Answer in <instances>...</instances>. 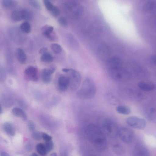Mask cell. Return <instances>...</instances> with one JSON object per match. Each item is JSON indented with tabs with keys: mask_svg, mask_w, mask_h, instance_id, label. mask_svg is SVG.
Segmentation results:
<instances>
[{
	"mask_svg": "<svg viewBox=\"0 0 156 156\" xmlns=\"http://www.w3.org/2000/svg\"><path fill=\"white\" fill-rule=\"evenodd\" d=\"M25 147L27 150L29 151H31L33 148L32 144L30 143H28L26 144Z\"/></svg>",
	"mask_w": 156,
	"mask_h": 156,
	"instance_id": "38",
	"label": "cell"
},
{
	"mask_svg": "<svg viewBox=\"0 0 156 156\" xmlns=\"http://www.w3.org/2000/svg\"><path fill=\"white\" fill-rule=\"evenodd\" d=\"M32 137L36 140H40L42 138V133L38 131H34L32 134Z\"/></svg>",
	"mask_w": 156,
	"mask_h": 156,
	"instance_id": "34",
	"label": "cell"
},
{
	"mask_svg": "<svg viewBox=\"0 0 156 156\" xmlns=\"http://www.w3.org/2000/svg\"><path fill=\"white\" fill-rule=\"evenodd\" d=\"M113 148L114 152L118 155H121L123 153V149L119 144L115 145L113 147Z\"/></svg>",
	"mask_w": 156,
	"mask_h": 156,
	"instance_id": "27",
	"label": "cell"
},
{
	"mask_svg": "<svg viewBox=\"0 0 156 156\" xmlns=\"http://www.w3.org/2000/svg\"><path fill=\"white\" fill-rule=\"evenodd\" d=\"M44 145L47 152L51 151L53 148V143L51 140L46 141Z\"/></svg>",
	"mask_w": 156,
	"mask_h": 156,
	"instance_id": "29",
	"label": "cell"
},
{
	"mask_svg": "<svg viewBox=\"0 0 156 156\" xmlns=\"http://www.w3.org/2000/svg\"><path fill=\"white\" fill-rule=\"evenodd\" d=\"M30 156H38L35 153H32Z\"/></svg>",
	"mask_w": 156,
	"mask_h": 156,
	"instance_id": "44",
	"label": "cell"
},
{
	"mask_svg": "<svg viewBox=\"0 0 156 156\" xmlns=\"http://www.w3.org/2000/svg\"><path fill=\"white\" fill-rule=\"evenodd\" d=\"M12 114L15 116L20 117L24 120L27 119V115L25 112L22 109L18 107H15L12 110Z\"/></svg>",
	"mask_w": 156,
	"mask_h": 156,
	"instance_id": "19",
	"label": "cell"
},
{
	"mask_svg": "<svg viewBox=\"0 0 156 156\" xmlns=\"http://www.w3.org/2000/svg\"><path fill=\"white\" fill-rule=\"evenodd\" d=\"M16 57L18 61L21 64H25L27 61V56L25 51L21 48H17L16 51Z\"/></svg>",
	"mask_w": 156,
	"mask_h": 156,
	"instance_id": "15",
	"label": "cell"
},
{
	"mask_svg": "<svg viewBox=\"0 0 156 156\" xmlns=\"http://www.w3.org/2000/svg\"><path fill=\"white\" fill-rule=\"evenodd\" d=\"M118 135L123 142L126 143H129L133 140L134 134L131 129L124 127L119 129Z\"/></svg>",
	"mask_w": 156,
	"mask_h": 156,
	"instance_id": "8",
	"label": "cell"
},
{
	"mask_svg": "<svg viewBox=\"0 0 156 156\" xmlns=\"http://www.w3.org/2000/svg\"><path fill=\"white\" fill-rule=\"evenodd\" d=\"M24 20H31L32 17V15L31 12L28 9H22Z\"/></svg>",
	"mask_w": 156,
	"mask_h": 156,
	"instance_id": "28",
	"label": "cell"
},
{
	"mask_svg": "<svg viewBox=\"0 0 156 156\" xmlns=\"http://www.w3.org/2000/svg\"><path fill=\"white\" fill-rule=\"evenodd\" d=\"M51 48L52 51L56 54L60 53L62 50L61 45L56 43L52 44L51 45Z\"/></svg>",
	"mask_w": 156,
	"mask_h": 156,
	"instance_id": "26",
	"label": "cell"
},
{
	"mask_svg": "<svg viewBox=\"0 0 156 156\" xmlns=\"http://www.w3.org/2000/svg\"><path fill=\"white\" fill-rule=\"evenodd\" d=\"M25 73L31 80L35 81L38 79V70L33 66H30L26 69Z\"/></svg>",
	"mask_w": 156,
	"mask_h": 156,
	"instance_id": "9",
	"label": "cell"
},
{
	"mask_svg": "<svg viewBox=\"0 0 156 156\" xmlns=\"http://www.w3.org/2000/svg\"><path fill=\"white\" fill-rule=\"evenodd\" d=\"M42 138L46 141L51 140L52 139L50 136L44 133H42Z\"/></svg>",
	"mask_w": 156,
	"mask_h": 156,
	"instance_id": "36",
	"label": "cell"
},
{
	"mask_svg": "<svg viewBox=\"0 0 156 156\" xmlns=\"http://www.w3.org/2000/svg\"><path fill=\"white\" fill-rule=\"evenodd\" d=\"M28 126L30 130L33 131L35 129V126L34 123L31 121H29L28 123Z\"/></svg>",
	"mask_w": 156,
	"mask_h": 156,
	"instance_id": "37",
	"label": "cell"
},
{
	"mask_svg": "<svg viewBox=\"0 0 156 156\" xmlns=\"http://www.w3.org/2000/svg\"><path fill=\"white\" fill-rule=\"evenodd\" d=\"M58 22L62 26L66 27L68 25L67 20L64 16L60 17L58 19Z\"/></svg>",
	"mask_w": 156,
	"mask_h": 156,
	"instance_id": "33",
	"label": "cell"
},
{
	"mask_svg": "<svg viewBox=\"0 0 156 156\" xmlns=\"http://www.w3.org/2000/svg\"><path fill=\"white\" fill-rule=\"evenodd\" d=\"M116 110L118 113L124 115H129L131 112V109L129 107L124 105L117 106L116 108Z\"/></svg>",
	"mask_w": 156,
	"mask_h": 156,
	"instance_id": "21",
	"label": "cell"
},
{
	"mask_svg": "<svg viewBox=\"0 0 156 156\" xmlns=\"http://www.w3.org/2000/svg\"><path fill=\"white\" fill-rule=\"evenodd\" d=\"M48 48L46 47L41 48L39 51V53L42 55L47 52Z\"/></svg>",
	"mask_w": 156,
	"mask_h": 156,
	"instance_id": "40",
	"label": "cell"
},
{
	"mask_svg": "<svg viewBox=\"0 0 156 156\" xmlns=\"http://www.w3.org/2000/svg\"><path fill=\"white\" fill-rule=\"evenodd\" d=\"M127 124L130 126L138 129H143L146 126L145 120L136 116H131L126 119Z\"/></svg>",
	"mask_w": 156,
	"mask_h": 156,
	"instance_id": "7",
	"label": "cell"
},
{
	"mask_svg": "<svg viewBox=\"0 0 156 156\" xmlns=\"http://www.w3.org/2000/svg\"><path fill=\"white\" fill-rule=\"evenodd\" d=\"M109 74L113 79L118 81H124L129 79L131 77L129 72L123 66L108 69Z\"/></svg>",
	"mask_w": 156,
	"mask_h": 156,
	"instance_id": "4",
	"label": "cell"
},
{
	"mask_svg": "<svg viewBox=\"0 0 156 156\" xmlns=\"http://www.w3.org/2000/svg\"><path fill=\"white\" fill-rule=\"evenodd\" d=\"M108 69L121 67L123 66V62L121 59L118 57H114L109 58L107 62Z\"/></svg>",
	"mask_w": 156,
	"mask_h": 156,
	"instance_id": "10",
	"label": "cell"
},
{
	"mask_svg": "<svg viewBox=\"0 0 156 156\" xmlns=\"http://www.w3.org/2000/svg\"><path fill=\"white\" fill-rule=\"evenodd\" d=\"M60 156H68V152L65 150H63L60 153Z\"/></svg>",
	"mask_w": 156,
	"mask_h": 156,
	"instance_id": "41",
	"label": "cell"
},
{
	"mask_svg": "<svg viewBox=\"0 0 156 156\" xmlns=\"http://www.w3.org/2000/svg\"><path fill=\"white\" fill-rule=\"evenodd\" d=\"M96 91L95 84L89 78L86 79L80 89L77 92V97L81 99H90L93 98Z\"/></svg>",
	"mask_w": 156,
	"mask_h": 156,
	"instance_id": "2",
	"label": "cell"
},
{
	"mask_svg": "<svg viewBox=\"0 0 156 156\" xmlns=\"http://www.w3.org/2000/svg\"><path fill=\"white\" fill-rule=\"evenodd\" d=\"M36 149L38 154L42 156H45L47 152L44 144L42 143L37 144Z\"/></svg>",
	"mask_w": 156,
	"mask_h": 156,
	"instance_id": "23",
	"label": "cell"
},
{
	"mask_svg": "<svg viewBox=\"0 0 156 156\" xmlns=\"http://www.w3.org/2000/svg\"><path fill=\"white\" fill-rule=\"evenodd\" d=\"M40 59L41 61L44 62H51L53 60V58L51 54L49 52L41 55Z\"/></svg>",
	"mask_w": 156,
	"mask_h": 156,
	"instance_id": "22",
	"label": "cell"
},
{
	"mask_svg": "<svg viewBox=\"0 0 156 156\" xmlns=\"http://www.w3.org/2000/svg\"><path fill=\"white\" fill-rule=\"evenodd\" d=\"M12 20L15 22H18L24 20L22 9L13 11L11 14Z\"/></svg>",
	"mask_w": 156,
	"mask_h": 156,
	"instance_id": "16",
	"label": "cell"
},
{
	"mask_svg": "<svg viewBox=\"0 0 156 156\" xmlns=\"http://www.w3.org/2000/svg\"><path fill=\"white\" fill-rule=\"evenodd\" d=\"M109 49L108 46L102 44L100 45L98 49V53L99 55L102 58L107 57L109 54Z\"/></svg>",
	"mask_w": 156,
	"mask_h": 156,
	"instance_id": "20",
	"label": "cell"
},
{
	"mask_svg": "<svg viewBox=\"0 0 156 156\" xmlns=\"http://www.w3.org/2000/svg\"><path fill=\"white\" fill-rule=\"evenodd\" d=\"M67 73L68 74L69 86L71 89L76 90L80 86L81 81V77L80 73L74 69L68 68Z\"/></svg>",
	"mask_w": 156,
	"mask_h": 156,
	"instance_id": "6",
	"label": "cell"
},
{
	"mask_svg": "<svg viewBox=\"0 0 156 156\" xmlns=\"http://www.w3.org/2000/svg\"><path fill=\"white\" fill-rule=\"evenodd\" d=\"M84 131L87 139L98 151H103L106 148V139L98 126L94 124H89L85 127Z\"/></svg>",
	"mask_w": 156,
	"mask_h": 156,
	"instance_id": "1",
	"label": "cell"
},
{
	"mask_svg": "<svg viewBox=\"0 0 156 156\" xmlns=\"http://www.w3.org/2000/svg\"><path fill=\"white\" fill-rule=\"evenodd\" d=\"M2 4L5 8H11L15 7L16 5V2L14 0H3L2 1Z\"/></svg>",
	"mask_w": 156,
	"mask_h": 156,
	"instance_id": "25",
	"label": "cell"
},
{
	"mask_svg": "<svg viewBox=\"0 0 156 156\" xmlns=\"http://www.w3.org/2000/svg\"><path fill=\"white\" fill-rule=\"evenodd\" d=\"M0 155L1 156H10L8 153L4 151L1 152Z\"/></svg>",
	"mask_w": 156,
	"mask_h": 156,
	"instance_id": "42",
	"label": "cell"
},
{
	"mask_svg": "<svg viewBox=\"0 0 156 156\" xmlns=\"http://www.w3.org/2000/svg\"><path fill=\"white\" fill-rule=\"evenodd\" d=\"M87 156H94V155H93L91 154V155H88Z\"/></svg>",
	"mask_w": 156,
	"mask_h": 156,
	"instance_id": "46",
	"label": "cell"
},
{
	"mask_svg": "<svg viewBox=\"0 0 156 156\" xmlns=\"http://www.w3.org/2000/svg\"><path fill=\"white\" fill-rule=\"evenodd\" d=\"M52 15L55 16H58L60 14V12L59 9L56 6H54L50 11Z\"/></svg>",
	"mask_w": 156,
	"mask_h": 156,
	"instance_id": "32",
	"label": "cell"
},
{
	"mask_svg": "<svg viewBox=\"0 0 156 156\" xmlns=\"http://www.w3.org/2000/svg\"><path fill=\"white\" fill-rule=\"evenodd\" d=\"M66 10L70 17L77 19L81 17L83 12V8L80 3L75 1H70L66 5Z\"/></svg>",
	"mask_w": 156,
	"mask_h": 156,
	"instance_id": "3",
	"label": "cell"
},
{
	"mask_svg": "<svg viewBox=\"0 0 156 156\" xmlns=\"http://www.w3.org/2000/svg\"><path fill=\"white\" fill-rule=\"evenodd\" d=\"M3 128L5 132L8 135L12 136L15 134V130L13 125L9 122L5 123Z\"/></svg>",
	"mask_w": 156,
	"mask_h": 156,
	"instance_id": "18",
	"label": "cell"
},
{
	"mask_svg": "<svg viewBox=\"0 0 156 156\" xmlns=\"http://www.w3.org/2000/svg\"><path fill=\"white\" fill-rule=\"evenodd\" d=\"M54 68H45L43 69L41 73V77L43 81L45 83H48L51 80V75L54 72Z\"/></svg>",
	"mask_w": 156,
	"mask_h": 156,
	"instance_id": "11",
	"label": "cell"
},
{
	"mask_svg": "<svg viewBox=\"0 0 156 156\" xmlns=\"http://www.w3.org/2000/svg\"><path fill=\"white\" fill-rule=\"evenodd\" d=\"M30 5L33 7L37 9H39L41 8L40 5L38 2L35 0L29 1Z\"/></svg>",
	"mask_w": 156,
	"mask_h": 156,
	"instance_id": "30",
	"label": "cell"
},
{
	"mask_svg": "<svg viewBox=\"0 0 156 156\" xmlns=\"http://www.w3.org/2000/svg\"><path fill=\"white\" fill-rule=\"evenodd\" d=\"M43 2L47 9L50 11L54 6L52 2L48 0H44Z\"/></svg>",
	"mask_w": 156,
	"mask_h": 156,
	"instance_id": "31",
	"label": "cell"
},
{
	"mask_svg": "<svg viewBox=\"0 0 156 156\" xmlns=\"http://www.w3.org/2000/svg\"><path fill=\"white\" fill-rule=\"evenodd\" d=\"M58 84L60 90L62 91L66 90L69 86V80L68 76H62L58 80Z\"/></svg>",
	"mask_w": 156,
	"mask_h": 156,
	"instance_id": "13",
	"label": "cell"
},
{
	"mask_svg": "<svg viewBox=\"0 0 156 156\" xmlns=\"http://www.w3.org/2000/svg\"><path fill=\"white\" fill-rule=\"evenodd\" d=\"M0 113H2V108H1V106L0 107Z\"/></svg>",
	"mask_w": 156,
	"mask_h": 156,
	"instance_id": "45",
	"label": "cell"
},
{
	"mask_svg": "<svg viewBox=\"0 0 156 156\" xmlns=\"http://www.w3.org/2000/svg\"><path fill=\"white\" fill-rule=\"evenodd\" d=\"M44 29L47 30L50 33H52L54 30V27L51 26H48L45 27Z\"/></svg>",
	"mask_w": 156,
	"mask_h": 156,
	"instance_id": "39",
	"label": "cell"
},
{
	"mask_svg": "<svg viewBox=\"0 0 156 156\" xmlns=\"http://www.w3.org/2000/svg\"><path fill=\"white\" fill-rule=\"evenodd\" d=\"M102 127L105 133L110 138H115L118 135L119 129L116 123L109 119L104 121Z\"/></svg>",
	"mask_w": 156,
	"mask_h": 156,
	"instance_id": "5",
	"label": "cell"
},
{
	"mask_svg": "<svg viewBox=\"0 0 156 156\" xmlns=\"http://www.w3.org/2000/svg\"><path fill=\"white\" fill-rule=\"evenodd\" d=\"M146 114L149 120L156 124V108L153 107L149 108L147 110Z\"/></svg>",
	"mask_w": 156,
	"mask_h": 156,
	"instance_id": "17",
	"label": "cell"
},
{
	"mask_svg": "<svg viewBox=\"0 0 156 156\" xmlns=\"http://www.w3.org/2000/svg\"><path fill=\"white\" fill-rule=\"evenodd\" d=\"M50 156H57V155L56 153L53 152L50 154Z\"/></svg>",
	"mask_w": 156,
	"mask_h": 156,
	"instance_id": "43",
	"label": "cell"
},
{
	"mask_svg": "<svg viewBox=\"0 0 156 156\" xmlns=\"http://www.w3.org/2000/svg\"><path fill=\"white\" fill-rule=\"evenodd\" d=\"M138 87L141 90L147 91H152L156 87L155 85L153 83L141 81L138 84Z\"/></svg>",
	"mask_w": 156,
	"mask_h": 156,
	"instance_id": "14",
	"label": "cell"
},
{
	"mask_svg": "<svg viewBox=\"0 0 156 156\" xmlns=\"http://www.w3.org/2000/svg\"><path fill=\"white\" fill-rule=\"evenodd\" d=\"M42 34L47 38L52 40L54 39L53 37L51 35V33L48 31L47 30L44 29L42 32Z\"/></svg>",
	"mask_w": 156,
	"mask_h": 156,
	"instance_id": "35",
	"label": "cell"
},
{
	"mask_svg": "<svg viewBox=\"0 0 156 156\" xmlns=\"http://www.w3.org/2000/svg\"><path fill=\"white\" fill-rule=\"evenodd\" d=\"M134 156H148L149 153L146 148L142 144L136 145L134 151Z\"/></svg>",
	"mask_w": 156,
	"mask_h": 156,
	"instance_id": "12",
	"label": "cell"
},
{
	"mask_svg": "<svg viewBox=\"0 0 156 156\" xmlns=\"http://www.w3.org/2000/svg\"><path fill=\"white\" fill-rule=\"evenodd\" d=\"M21 31L25 34L30 33L31 30V26L28 22H25L22 23L20 26Z\"/></svg>",
	"mask_w": 156,
	"mask_h": 156,
	"instance_id": "24",
	"label": "cell"
}]
</instances>
